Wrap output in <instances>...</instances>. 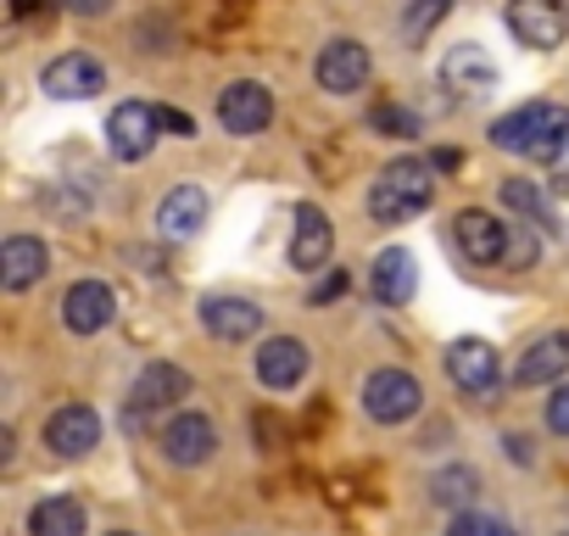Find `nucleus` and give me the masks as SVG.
I'll list each match as a JSON object with an SVG mask.
<instances>
[{"label": "nucleus", "instance_id": "18", "mask_svg": "<svg viewBox=\"0 0 569 536\" xmlns=\"http://www.w3.org/2000/svg\"><path fill=\"white\" fill-rule=\"evenodd\" d=\"M201 325L212 341H251L262 330V308L246 297H207L201 302Z\"/></svg>", "mask_w": 569, "mask_h": 536}, {"label": "nucleus", "instance_id": "14", "mask_svg": "<svg viewBox=\"0 0 569 536\" xmlns=\"http://www.w3.org/2000/svg\"><path fill=\"white\" fill-rule=\"evenodd\" d=\"M319 85L330 96H358L369 85V51L358 40H330L319 51Z\"/></svg>", "mask_w": 569, "mask_h": 536}, {"label": "nucleus", "instance_id": "4", "mask_svg": "<svg viewBox=\"0 0 569 536\" xmlns=\"http://www.w3.org/2000/svg\"><path fill=\"white\" fill-rule=\"evenodd\" d=\"M157 135H162V107H151V101H123V107H112V118H107V151H112L118 162L151 157Z\"/></svg>", "mask_w": 569, "mask_h": 536}, {"label": "nucleus", "instance_id": "5", "mask_svg": "<svg viewBox=\"0 0 569 536\" xmlns=\"http://www.w3.org/2000/svg\"><path fill=\"white\" fill-rule=\"evenodd\" d=\"M508 34L530 51H552L563 46L569 34V12H563V0H508Z\"/></svg>", "mask_w": 569, "mask_h": 536}, {"label": "nucleus", "instance_id": "29", "mask_svg": "<svg viewBox=\"0 0 569 536\" xmlns=\"http://www.w3.org/2000/svg\"><path fill=\"white\" fill-rule=\"evenodd\" d=\"M375 129H386V135H413V112H397V107H375Z\"/></svg>", "mask_w": 569, "mask_h": 536}, {"label": "nucleus", "instance_id": "25", "mask_svg": "<svg viewBox=\"0 0 569 536\" xmlns=\"http://www.w3.org/2000/svg\"><path fill=\"white\" fill-rule=\"evenodd\" d=\"M502 201H508L513 212H525V218H530V229H536V224H541V229H552V224H558L552 196H547L541 185H530V179H502Z\"/></svg>", "mask_w": 569, "mask_h": 536}, {"label": "nucleus", "instance_id": "35", "mask_svg": "<svg viewBox=\"0 0 569 536\" xmlns=\"http://www.w3.org/2000/svg\"><path fill=\"white\" fill-rule=\"evenodd\" d=\"M508 458H513V464H530V447H525L519 436H508Z\"/></svg>", "mask_w": 569, "mask_h": 536}, {"label": "nucleus", "instance_id": "1", "mask_svg": "<svg viewBox=\"0 0 569 536\" xmlns=\"http://www.w3.org/2000/svg\"><path fill=\"white\" fill-rule=\"evenodd\" d=\"M430 201H436V162H425V157H397L369 190L375 224H408Z\"/></svg>", "mask_w": 569, "mask_h": 536}, {"label": "nucleus", "instance_id": "8", "mask_svg": "<svg viewBox=\"0 0 569 536\" xmlns=\"http://www.w3.org/2000/svg\"><path fill=\"white\" fill-rule=\"evenodd\" d=\"M447 375H452L458 391H469V397H491L497 380H502V369H497V347L480 341V336H458V341H447Z\"/></svg>", "mask_w": 569, "mask_h": 536}, {"label": "nucleus", "instance_id": "24", "mask_svg": "<svg viewBox=\"0 0 569 536\" xmlns=\"http://www.w3.org/2000/svg\"><path fill=\"white\" fill-rule=\"evenodd\" d=\"M430 497H436L441 508H458V514H469V503L480 497V475H475L469 464L436 469V480H430Z\"/></svg>", "mask_w": 569, "mask_h": 536}, {"label": "nucleus", "instance_id": "16", "mask_svg": "<svg viewBox=\"0 0 569 536\" xmlns=\"http://www.w3.org/2000/svg\"><path fill=\"white\" fill-rule=\"evenodd\" d=\"M558 375H569V330H547L525 347V358L513 364V386H552Z\"/></svg>", "mask_w": 569, "mask_h": 536}, {"label": "nucleus", "instance_id": "28", "mask_svg": "<svg viewBox=\"0 0 569 536\" xmlns=\"http://www.w3.org/2000/svg\"><path fill=\"white\" fill-rule=\"evenodd\" d=\"M547 430L569 436V386H558V391L547 397Z\"/></svg>", "mask_w": 569, "mask_h": 536}, {"label": "nucleus", "instance_id": "21", "mask_svg": "<svg viewBox=\"0 0 569 536\" xmlns=\"http://www.w3.org/2000/svg\"><path fill=\"white\" fill-rule=\"evenodd\" d=\"M201 224H207V190L201 185H173L157 207V229L168 240H190V235H201Z\"/></svg>", "mask_w": 569, "mask_h": 536}, {"label": "nucleus", "instance_id": "23", "mask_svg": "<svg viewBox=\"0 0 569 536\" xmlns=\"http://www.w3.org/2000/svg\"><path fill=\"white\" fill-rule=\"evenodd\" d=\"M29 536H84V503L79 497H46L29 508Z\"/></svg>", "mask_w": 569, "mask_h": 536}, {"label": "nucleus", "instance_id": "15", "mask_svg": "<svg viewBox=\"0 0 569 536\" xmlns=\"http://www.w3.org/2000/svg\"><path fill=\"white\" fill-rule=\"evenodd\" d=\"M441 85L452 90V96H491L497 90V68H491V57L480 51V46H452L447 57H441Z\"/></svg>", "mask_w": 569, "mask_h": 536}, {"label": "nucleus", "instance_id": "34", "mask_svg": "<svg viewBox=\"0 0 569 536\" xmlns=\"http://www.w3.org/2000/svg\"><path fill=\"white\" fill-rule=\"evenodd\" d=\"M68 7H73L79 18H101V12L112 7V0H68Z\"/></svg>", "mask_w": 569, "mask_h": 536}, {"label": "nucleus", "instance_id": "19", "mask_svg": "<svg viewBox=\"0 0 569 536\" xmlns=\"http://www.w3.org/2000/svg\"><path fill=\"white\" fill-rule=\"evenodd\" d=\"M336 251V229L319 207H297V235H291V268H302V275H313V268H325Z\"/></svg>", "mask_w": 569, "mask_h": 536}, {"label": "nucleus", "instance_id": "20", "mask_svg": "<svg viewBox=\"0 0 569 536\" xmlns=\"http://www.w3.org/2000/svg\"><path fill=\"white\" fill-rule=\"evenodd\" d=\"M46 268H51V251L34 235H12L7 246H0V286L7 291H29Z\"/></svg>", "mask_w": 569, "mask_h": 536}, {"label": "nucleus", "instance_id": "2", "mask_svg": "<svg viewBox=\"0 0 569 536\" xmlns=\"http://www.w3.org/2000/svg\"><path fill=\"white\" fill-rule=\"evenodd\" d=\"M563 140H569V107H558V101H530V107L491 123V146L513 151V157H547L552 162V151Z\"/></svg>", "mask_w": 569, "mask_h": 536}, {"label": "nucleus", "instance_id": "33", "mask_svg": "<svg viewBox=\"0 0 569 536\" xmlns=\"http://www.w3.org/2000/svg\"><path fill=\"white\" fill-rule=\"evenodd\" d=\"M341 291H347V275H325V286L313 291V302H336Z\"/></svg>", "mask_w": 569, "mask_h": 536}, {"label": "nucleus", "instance_id": "10", "mask_svg": "<svg viewBox=\"0 0 569 536\" xmlns=\"http://www.w3.org/2000/svg\"><path fill=\"white\" fill-rule=\"evenodd\" d=\"M212 447H218V430H212V419H207V414H173V419L162 425V458H168V464H179V469L207 464V458H212Z\"/></svg>", "mask_w": 569, "mask_h": 536}, {"label": "nucleus", "instance_id": "38", "mask_svg": "<svg viewBox=\"0 0 569 536\" xmlns=\"http://www.w3.org/2000/svg\"><path fill=\"white\" fill-rule=\"evenodd\" d=\"M563 536H569V530H563Z\"/></svg>", "mask_w": 569, "mask_h": 536}, {"label": "nucleus", "instance_id": "26", "mask_svg": "<svg viewBox=\"0 0 569 536\" xmlns=\"http://www.w3.org/2000/svg\"><path fill=\"white\" fill-rule=\"evenodd\" d=\"M447 12H452V0H413V7L402 12V40H425Z\"/></svg>", "mask_w": 569, "mask_h": 536}, {"label": "nucleus", "instance_id": "6", "mask_svg": "<svg viewBox=\"0 0 569 536\" xmlns=\"http://www.w3.org/2000/svg\"><path fill=\"white\" fill-rule=\"evenodd\" d=\"M419 403H425V391L408 369H375L369 386H363V408H369L375 425H402V419L419 414Z\"/></svg>", "mask_w": 569, "mask_h": 536}, {"label": "nucleus", "instance_id": "11", "mask_svg": "<svg viewBox=\"0 0 569 536\" xmlns=\"http://www.w3.org/2000/svg\"><path fill=\"white\" fill-rule=\"evenodd\" d=\"M268 118H273V96L257 79H234L218 96V123L229 135H257V129H268Z\"/></svg>", "mask_w": 569, "mask_h": 536}, {"label": "nucleus", "instance_id": "7", "mask_svg": "<svg viewBox=\"0 0 569 536\" xmlns=\"http://www.w3.org/2000/svg\"><path fill=\"white\" fill-rule=\"evenodd\" d=\"M508 235H513V224L491 218L486 207H463V212L452 218V240H458V251H463L469 262H480V268L508 262Z\"/></svg>", "mask_w": 569, "mask_h": 536}, {"label": "nucleus", "instance_id": "31", "mask_svg": "<svg viewBox=\"0 0 569 536\" xmlns=\"http://www.w3.org/2000/svg\"><path fill=\"white\" fill-rule=\"evenodd\" d=\"M162 135L190 140V135H196V118H190V112H179V107H162Z\"/></svg>", "mask_w": 569, "mask_h": 536}, {"label": "nucleus", "instance_id": "27", "mask_svg": "<svg viewBox=\"0 0 569 536\" xmlns=\"http://www.w3.org/2000/svg\"><path fill=\"white\" fill-rule=\"evenodd\" d=\"M447 536H513V530L502 519H491V514H458L447 525Z\"/></svg>", "mask_w": 569, "mask_h": 536}, {"label": "nucleus", "instance_id": "30", "mask_svg": "<svg viewBox=\"0 0 569 536\" xmlns=\"http://www.w3.org/2000/svg\"><path fill=\"white\" fill-rule=\"evenodd\" d=\"M547 179H552V196H569V140L552 151V162H547Z\"/></svg>", "mask_w": 569, "mask_h": 536}, {"label": "nucleus", "instance_id": "17", "mask_svg": "<svg viewBox=\"0 0 569 536\" xmlns=\"http://www.w3.org/2000/svg\"><path fill=\"white\" fill-rule=\"evenodd\" d=\"M302 375H308V347H302L297 336L262 341V353H257V380H262L268 391H291V386H302Z\"/></svg>", "mask_w": 569, "mask_h": 536}, {"label": "nucleus", "instance_id": "9", "mask_svg": "<svg viewBox=\"0 0 569 536\" xmlns=\"http://www.w3.org/2000/svg\"><path fill=\"white\" fill-rule=\"evenodd\" d=\"M40 85H46V96H57V101H90V96L107 90V68H101L90 51H68V57H57V62L40 73Z\"/></svg>", "mask_w": 569, "mask_h": 536}, {"label": "nucleus", "instance_id": "37", "mask_svg": "<svg viewBox=\"0 0 569 536\" xmlns=\"http://www.w3.org/2000/svg\"><path fill=\"white\" fill-rule=\"evenodd\" d=\"M112 536H134V530H112Z\"/></svg>", "mask_w": 569, "mask_h": 536}, {"label": "nucleus", "instance_id": "32", "mask_svg": "<svg viewBox=\"0 0 569 536\" xmlns=\"http://www.w3.org/2000/svg\"><path fill=\"white\" fill-rule=\"evenodd\" d=\"M530 257H536V240H530V235H519V229H513V235H508V262H513V268H525V262H530Z\"/></svg>", "mask_w": 569, "mask_h": 536}, {"label": "nucleus", "instance_id": "22", "mask_svg": "<svg viewBox=\"0 0 569 536\" xmlns=\"http://www.w3.org/2000/svg\"><path fill=\"white\" fill-rule=\"evenodd\" d=\"M375 297L380 302H391V308H402V302H413V291H419V262L402 251V246H391V251H380L375 257Z\"/></svg>", "mask_w": 569, "mask_h": 536}, {"label": "nucleus", "instance_id": "3", "mask_svg": "<svg viewBox=\"0 0 569 536\" xmlns=\"http://www.w3.org/2000/svg\"><path fill=\"white\" fill-rule=\"evenodd\" d=\"M190 397V375L179 369V364H146L140 375H134V386H129V403H123V425L129 430H146L157 414H168V408H179Z\"/></svg>", "mask_w": 569, "mask_h": 536}, {"label": "nucleus", "instance_id": "36", "mask_svg": "<svg viewBox=\"0 0 569 536\" xmlns=\"http://www.w3.org/2000/svg\"><path fill=\"white\" fill-rule=\"evenodd\" d=\"M34 7H51V0H18V12H34Z\"/></svg>", "mask_w": 569, "mask_h": 536}, {"label": "nucleus", "instance_id": "13", "mask_svg": "<svg viewBox=\"0 0 569 536\" xmlns=\"http://www.w3.org/2000/svg\"><path fill=\"white\" fill-rule=\"evenodd\" d=\"M96 441H101V419H96V408H84V403H68V408H57V414L46 419V447H51L57 458H84Z\"/></svg>", "mask_w": 569, "mask_h": 536}, {"label": "nucleus", "instance_id": "12", "mask_svg": "<svg viewBox=\"0 0 569 536\" xmlns=\"http://www.w3.org/2000/svg\"><path fill=\"white\" fill-rule=\"evenodd\" d=\"M112 314H118V297H112L107 280H79V286L62 297V325H68L73 336H96V330H107Z\"/></svg>", "mask_w": 569, "mask_h": 536}]
</instances>
